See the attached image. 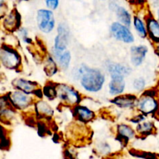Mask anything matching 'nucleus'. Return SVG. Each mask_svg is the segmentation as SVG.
<instances>
[{"mask_svg":"<svg viewBox=\"0 0 159 159\" xmlns=\"http://www.w3.org/2000/svg\"><path fill=\"white\" fill-rule=\"evenodd\" d=\"M75 75L80 80L82 88L89 93L100 91L105 83V76L101 71L85 65L79 66Z\"/></svg>","mask_w":159,"mask_h":159,"instance_id":"obj_1","label":"nucleus"},{"mask_svg":"<svg viewBox=\"0 0 159 159\" xmlns=\"http://www.w3.org/2000/svg\"><path fill=\"white\" fill-rule=\"evenodd\" d=\"M57 97L68 106H78L81 101V96L74 88L65 84H59L56 86Z\"/></svg>","mask_w":159,"mask_h":159,"instance_id":"obj_2","label":"nucleus"},{"mask_svg":"<svg viewBox=\"0 0 159 159\" xmlns=\"http://www.w3.org/2000/svg\"><path fill=\"white\" fill-rule=\"evenodd\" d=\"M37 26L44 34H49L55 26L54 13L50 9H39L37 13Z\"/></svg>","mask_w":159,"mask_h":159,"instance_id":"obj_3","label":"nucleus"},{"mask_svg":"<svg viewBox=\"0 0 159 159\" xmlns=\"http://www.w3.org/2000/svg\"><path fill=\"white\" fill-rule=\"evenodd\" d=\"M110 33L116 40L126 43H133L134 37L128 27L119 22H114L110 26Z\"/></svg>","mask_w":159,"mask_h":159,"instance_id":"obj_4","label":"nucleus"},{"mask_svg":"<svg viewBox=\"0 0 159 159\" xmlns=\"http://www.w3.org/2000/svg\"><path fill=\"white\" fill-rule=\"evenodd\" d=\"M0 59L2 63L9 69H15L20 64V57L15 50L4 47L0 50Z\"/></svg>","mask_w":159,"mask_h":159,"instance_id":"obj_5","label":"nucleus"},{"mask_svg":"<svg viewBox=\"0 0 159 159\" xmlns=\"http://www.w3.org/2000/svg\"><path fill=\"white\" fill-rule=\"evenodd\" d=\"M70 31L65 23H60L57 26V35L54 38V50L57 52H64L67 51Z\"/></svg>","mask_w":159,"mask_h":159,"instance_id":"obj_6","label":"nucleus"},{"mask_svg":"<svg viewBox=\"0 0 159 159\" xmlns=\"http://www.w3.org/2000/svg\"><path fill=\"white\" fill-rule=\"evenodd\" d=\"M9 101L12 106L20 110L27 108L32 103V97L30 95L26 94L20 91H15L9 96Z\"/></svg>","mask_w":159,"mask_h":159,"instance_id":"obj_7","label":"nucleus"},{"mask_svg":"<svg viewBox=\"0 0 159 159\" xmlns=\"http://www.w3.org/2000/svg\"><path fill=\"white\" fill-rule=\"evenodd\" d=\"M110 8L112 11H113L116 13V16H117L118 20L120 21L119 23L127 26V27L130 26L131 16H130V12L125 8L119 6L114 2H112L110 3Z\"/></svg>","mask_w":159,"mask_h":159,"instance_id":"obj_8","label":"nucleus"},{"mask_svg":"<svg viewBox=\"0 0 159 159\" xmlns=\"http://www.w3.org/2000/svg\"><path fill=\"white\" fill-rule=\"evenodd\" d=\"M148 49L144 45L133 46L130 48V61L134 66H140L144 61Z\"/></svg>","mask_w":159,"mask_h":159,"instance_id":"obj_9","label":"nucleus"},{"mask_svg":"<svg viewBox=\"0 0 159 159\" xmlns=\"http://www.w3.org/2000/svg\"><path fill=\"white\" fill-rule=\"evenodd\" d=\"M138 107L141 112L145 114L154 113L158 108V102L151 96H144L139 99Z\"/></svg>","mask_w":159,"mask_h":159,"instance_id":"obj_10","label":"nucleus"},{"mask_svg":"<svg viewBox=\"0 0 159 159\" xmlns=\"http://www.w3.org/2000/svg\"><path fill=\"white\" fill-rule=\"evenodd\" d=\"M110 77H111V79L109 84L110 94H121L125 89L124 76L120 75H110Z\"/></svg>","mask_w":159,"mask_h":159,"instance_id":"obj_11","label":"nucleus"},{"mask_svg":"<svg viewBox=\"0 0 159 159\" xmlns=\"http://www.w3.org/2000/svg\"><path fill=\"white\" fill-rule=\"evenodd\" d=\"M13 85L18 91L23 92L26 94L30 95L37 92V85L35 82L23 79H17L13 81Z\"/></svg>","mask_w":159,"mask_h":159,"instance_id":"obj_12","label":"nucleus"},{"mask_svg":"<svg viewBox=\"0 0 159 159\" xmlns=\"http://www.w3.org/2000/svg\"><path fill=\"white\" fill-rule=\"evenodd\" d=\"M136 99V96L133 95H124L117 96L113 102L121 108H131L134 106Z\"/></svg>","mask_w":159,"mask_h":159,"instance_id":"obj_13","label":"nucleus"},{"mask_svg":"<svg viewBox=\"0 0 159 159\" xmlns=\"http://www.w3.org/2000/svg\"><path fill=\"white\" fill-rule=\"evenodd\" d=\"M108 71L110 75H120L122 76L129 75L131 72V69L128 66L120 63H111L107 67Z\"/></svg>","mask_w":159,"mask_h":159,"instance_id":"obj_14","label":"nucleus"},{"mask_svg":"<svg viewBox=\"0 0 159 159\" xmlns=\"http://www.w3.org/2000/svg\"><path fill=\"white\" fill-rule=\"evenodd\" d=\"M54 57L57 61V64L60 65L62 69L65 70L69 67L71 62V53L68 51H65L64 52H57L54 50Z\"/></svg>","mask_w":159,"mask_h":159,"instance_id":"obj_15","label":"nucleus"},{"mask_svg":"<svg viewBox=\"0 0 159 159\" xmlns=\"http://www.w3.org/2000/svg\"><path fill=\"white\" fill-rule=\"evenodd\" d=\"M74 110L75 113L77 116V117L82 121L88 122V121L93 120L95 116L94 113L84 106H76Z\"/></svg>","mask_w":159,"mask_h":159,"instance_id":"obj_16","label":"nucleus"},{"mask_svg":"<svg viewBox=\"0 0 159 159\" xmlns=\"http://www.w3.org/2000/svg\"><path fill=\"white\" fill-rule=\"evenodd\" d=\"M148 31L151 38L155 42H159V23L153 18H149L147 22Z\"/></svg>","mask_w":159,"mask_h":159,"instance_id":"obj_17","label":"nucleus"},{"mask_svg":"<svg viewBox=\"0 0 159 159\" xmlns=\"http://www.w3.org/2000/svg\"><path fill=\"white\" fill-rule=\"evenodd\" d=\"M36 111L44 116H51L53 115V110L51 106L44 101H39L36 103Z\"/></svg>","mask_w":159,"mask_h":159,"instance_id":"obj_18","label":"nucleus"},{"mask_svg":"<svg viewBox=\"0 0 159 159\" xmlns=\"http://www.w3.org/2000/svg\"><path fill=\"white\" fill-rule=\"evenodd\" d=\"M117 131L120 137L126 140H130L134 137L135 132L130 126L126 124H120L117 127Z\"/></svg>","mask_w":159,"mask_h":159,"instance_id":"obj_19","label":"nucleus"},{"mask_svg":"<svg viewBox=\"0 0 159 159\" xmlns=\"http://www.w3.org/2000/svg\"><path fill=\"white\" fill-rule=\"evenodd\" d=\"M18 16L17 12H11L5 20V26L9 30L16 29L20 23V18Z\"/></svg>","mask_w":159,"mask_h":159,"instance_id":"obj_20","label":"nucleus"},{"mask_svg":"<svg viewBox=\"0 0 159 159\" xmlns=\"http://www.w3.org/2000/svg\"><path fill=\"white\" fill-rule=\"evenodd\" d=\"M57 64L52 56L49 55L47 58L44 66V71L48 76H53L57 72Z\"/></svg>","mask_w":159,"mask_h":159,"instance_id":"obj_21","label":"nucleus"},{"mask_svg":"<svg viewBox=\"0 0 159 159\" xmlns=\"http://www.w3.org/2000/svg\"><path fill=\"white\" fill-rule=\"evenodd\" d=\"M134 25L135 30L139 34L140 37H142V38H145L148 35V30L144 26V22L139 17L135 16L134 19Z\"/></svg>","mask_w":159,"mask_h":159,"instance_id":"obj_22","label":"nucleus"},{"mask_svg":"<svg viewBox=\"0 0 159 159\" xmlns=\"http://www.w3.org/2000/svg\"><path fill=\"white\" fill-rule=\"evenodd\" d=\"M153 129V124L151 122H143L138 124L137 127V130L140 134H146L150 133Z\"/></svg>","mask_w":159,"mask_h":159,"instance_id":"obj_23","label":"nucleus"},{"mask_svg":"<svg viewBox=\"0 0 159 159\" xmlns=\"http://www.w3.org/2000/svg\"><path fill=\"white\" fill-rule=\"evenodd\" d=\"M43 93H44L45 96L50 99L51 100L54 99V98L57 97V92H56V86H45V88L43 89Z\"/></svg>","mask_w":159,"mask_h":159,"instance_id":"obj_24","label":"nucleus"},{"mask_svg":"<svg viewBox=\"0 0 159 159\" xmlns=\"http://www.w3.org/2000/svg\"><path fill=\"white\" fill-rule=\"evenodd\" d=\"M133 86L138 91H141L145 86V81L142 78H138L134 81Z\"/></svg>","mask_w":159,"mask_h":159,"instance_id":"obj_25","label":"nucleus"},{"mask_svg":"<svg viewBox=\"0 0 159 159\" xmlns=\"http://www.w3.org/2000/svg\"><path fill=\"white\" fill-rule=\"evenodd\" d=\"M45 3H46L47 7L50 9V10H53V9H57L59 5V1H57V0H48V1L45 2Z\"/></svg>","mask_w":159,"mask_h":159,"instance_id":"obj_26","label":"nucleus"},{"mask_svg":"<svg viewBox=\"0 0 159 159\" xmlns=\"http://www.w3.org/2000/svg\"><path fill=\"white\" fill-rule=\"evenodd\" d=\"M158 20H159V9L158 10Z\"/></svg>","mask_w":159,"mask_h":159,"instance_id":"obj_27","label":"nucleus"}]
</instances>
